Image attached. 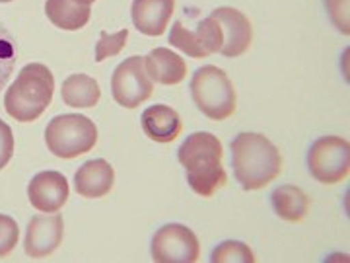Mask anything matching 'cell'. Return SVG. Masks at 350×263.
Segmentation results:
<instances>
[{
    "label": "cell",
    "mask_w": 350,
    "mask_h": 263,
    "mask_svg": "<svg viewBox=\"0 0 350 263\" xmlns=\"http://www.w3.org/2000/svg\"><path fill=\"white\" fill-rule=\"evenodd\" d=\"M177 158L187 172L191 189L202 195L213 197L218 189L226 186V170L222 166V142L213 133H193L179 147Z\"/></svg>",
    "instance_id": "obj_1"
},
{
    "label": "cell",
    "mask_w": 350,
    "mask_h": 263,
    "mask_svg": "<svg viewBox=\"0 0 350 263\" xmlns=\"http://www.w3.org/2000/svg\"><path fill=\"white\" fill-rule=\"evenodd\" d=\"M230 147L234 175L245 191L265 188L280 174V152L265 135L239 133Z\"/></svg>",
    "instance_id": "obj_2"
},
{
    "label": "cell",
    "mask_w": 350,
    "mask_h": 263,
    "mask_svg": "<svg viewBox=\"0 0 350 263\" xmlns=\"http://www.w3.org/2000/svg\"><path fill=\"white\" fill-rule=\"evenodd\" d=\"M53 90L55 78L45 64H25L12 86L6 90L4 110L20 123H31L49 108Z\"/></svg>",
    "instance_id": "obj_3"
},
{
    "label": "cell",
    "mask_w": 350,
    "mask_h": 263,
    "mask_svg": "<svg viewBox=\"0 0 350 263\" xmlns=\"http://www.w3.org/2000/svg\"><path fill=\"white\" fill-rule=\"evenodd\" d=\"M191 96L208 119L224 121L236 112V90L222 68L204 64L191 78Z\"/></svg>",
    "instance_id": "obj_4"
},
{
    "label": "cell",
    "mask_w": 350,
    "mask_h": 263,
    "mask_svg": "<svg viewBox=\"0 0 350 263\" xmlns=\"http://www.w3.org/2000/svg\"><path fill=\"white\" fill-rule=\"evenodd\" d=\"M45 142L53 156L70 160L90 152L98 142V127L80 113H64L49 121L45 129Z\"/></svg>",
    "instance_id": "obj_5"
},
{
    "label": "cell",
    "mask_w": 350,
    "mask_h": 263,
    "mask_svg": "<svg viewBox=\"0 0 350 263\" xmlns=\"http://www.w3.org/2000/svg\"><path fill=\"white\" fill-rule=\"evenodd\" d=\"M308 168L310 174L325 186L342 181L350 170L349 140L333 135L319 137L308 152Z\"/></svg>",
    "instance_id": "obj_6"
},
{
    "label": "cell",
    "mask_w": 350,
    "mask_h": 263,
    "mask_svg": "<svg viewBox=\"0 0 350 263\" xmlns=\"http://www.w3.org/2000/svg\"><path fill=\"white\" fill-rule=\"evenodd\" d=\"M111 94L119 105L135 110L154 94V82L146 75L142 57H129L115 68L111 76Z\"/></svg>",
    "instance_id": "obj_7"
},
{
    "label": "cell",
    "mask_w": 350,
    "mask_h": 263,
    "mask_svg": "<svg viewBox=\"0 0 350 263\" xmlns=\"http://www.w3.org/2000/svg\"><path fill=\"white\" fill-rule=\"evenodd\" d=\"M152 260L160 263H193L199 260V238L185 225L162 226L152 236Z\"/></svg>",
    "instance_id": "obj_8"
},
{
    "label": "cell",
    "mask_w": 350,
    "mask_h": 263,
    "mask_svg": "<svg viewBox=\"0 0 350 263\" xmlns=\"http://www.w3.org/2000/svg\"><path fill=\"white\" fill-rule=\"evenodd\" d=\"M64 223L61 214H36L31 216L25 232L24 248L29 258H45L61 246Z\"/></svg>",
    "instance_id": "obj_9"
},
{
    "label": "cell",
    "mask_w": 350,
    "mask_h": 263,
    "mask_svg": "<svg viewBox=\"0 0 350 263\" xmlns=\"http://www.w3.org/2000/svg\"><path fill=\"white\" fill-rule=\"evenodd\" d=\"M29 203L43 213H57L68 201V179L61 172L47 170L31 177L27 186Z\"/></svg>",
    "instance_id": "obj_10"
},
{
    "label": "cell",
    "mask_w": 350,
    "mask_h": 263,
    "mask_svg": "<svg viewBox=\"0 0 350 263\" xmlns=\"http://www.w3.org/2000/svg\"><path fill=\"white\" fill-rule=\"evenodd\" d=\"M213 16L218 20L222 34H224V47L220 51V55L239 57L250 49L253 29H251L250 20L245 14L239 12L236 8H230V6H222V8L214 10Z\"/></svg>",
    "instance_id": "obj_11"
},
{
    "label": "cell",
    "mask_w": 350,
    "mask_h": 263,
    "mask_svg": "<svg viewBox=\"0 0 350 263\" xmlns=\"http://www.w3.org/2000/svg\"><path fill=\"white\" fill-rule=\"evenodd\" d=\"M175 0H133L131 18L140 34L158 38L174 16Z\"/></svg>",
    "instance_id": "obj_12"
},
{
    "label": "cell",
    "mask_w": 350,
    "mask_h": 263,
    "mask_svg": "<svg viewBox=\"0 0 350 263\" xmlns=\"http://www.w3.org/2000/svg\"><path fill=\"white\" fill-rule=\"evenodd\" d=\"M115 172L113 166L103 158L88 160L75 174V189L78 195L86 199H100L105 197L113 189Z\"/></svg>",
    "instance_id": "obj_13"
},
{
    "label": "cell",
    "mask_w": 350,
    "mask_h": 263,
    "mask_svg": "<svg viewBox=\"0 0 350 263\" xmlns=\"http://www.w3.org/2000/svg\"><path fill=\"white\" fill-rule=\"evenodd\" d=\"M144 68L152 82H160L165 86L179 84L187 76V63L165 47H156L144 57Z\"/></svg>",
    "instance_id": "obj_14"
},
{
    "label": "cell",
    "mask_w": 350,
    "mask_h": 263,
    "mask_svg": "<svg viewBox=\"0 0 350 263\" xmlns=\"http://www.w3.org/2000/svg\"><path fill=\"white\" fill-rule=\"evenodd\" d=\"M181 129H183L181 117L170 105L156 103L142 112V131L146 137L156 142H162V145L174 142L175 138L179 137Z\"/></svg>",
    "instance_id": "obj_15"
},
{
    "label": "cell",
    "mask_w": 350,
    "mask_h": 263,
    "mask_svg": "<svg viewBox=\"0 0 350 263\" xmlns=\"http://www.w3.org/2000/svg\"><path fill=\"white\" fill-rule=\"evenodd\" d=\"M45 14L49 22L64 32H76L90 22L92 2L90 0H47Z\"/></svg>",
    "instance_id": "obj_16"
},
{
    "label": "cell",
    "mask_w": 350,
    "mask_h": 263,
    "mask_svg": "<svg viewBox=\"0 0 350 263\" xmlns=\"http://www.w3.org/2000/svg\"><path fill=\"white\" fill-rule=\"evenodd\" d=\"M275 213L288 223H298L310 211V197L296 186H280L271 193Z\"/></svg>",
    "instance_id": "obj_17"
},
{
    "label": "cell",
    "mask_w": 350,
    "mask_h": 263,
    "mask_svg": "<svg viewBox=\"0 0 350 263\" xmlns=\"http://www.w3.org/2000/svg\"><path fill=\"white\" fill-rule=\"evenodd\" d=\"M63 101L70 108H94L101 98L100 84L88 75H70L61 86Z\"/></svg>",
    "instance_id": "obj_18"
},
{
    "label": "cell",
    "mask_w": 350,
    "mask_h": 263,
    "mask_svg": "<svg viewBox=\"0 0 350 263\" xmlns=\"http://www.w3.org/2000/svg\"><path fill=\"white\" fill-rule=\"evenodd\" d=\"M18 59V43L8 32V27L0 24V90L8 84Z\"/></svg>",
    "instance_id": "obj_19"
},
{
    "label": "cell",
    "mask_w": 350,
    "mask_h": 263,
    "mask_svg": "<svg viewBox=\"0 0 350 263\" xmlns=\"http://www.w3.org/2000/svg\"><path fill=\"white\" fill-rule=\"evenodd\" d=\"M170 45L172 47H177L179 51H183V53H187L189 57H193V59H204L206 55H204V51L200 47V41L197 38V32H191L187 29L181 20H177L172 27V32H170Z\"/></svg>",
    "instance_id": "obj_20"
},
{
    "label": "cell",
    "mask_w": 350,
    "mask_h": 263,
    "mask_svg": "<svg viewBox=\"0 0 350 263\" xmlns=\"http://www.w3.org/2000/svg\"><path fill=\"white\" fill-rule=\"evenodd\" d=\"M211 262L214 263H253L255 255L247 244L238 240H226L214 248Z\"/></svg>",
    "instance_id": "obj_21"
},
{
    "label": "cell",
    "mask_w": 350,
    "mask_h": 263,
    "mask_svg": "<svg viewBox=\"0 0 350 263\" xmlns=\"http://www.w3.org/2000/svg\"><path fill=\"white\" fill-rule=\"evenodd\" d=\"M197 38L200 41V47L204 51V55H213V53H220L224 47V34L222 27L218 24V20L213 14L204 20H200L197 25Z\"/></svg>",
    "instance_id": "obj_22"
},
{
    "label": "cell",
    "mask_w": 350,
    "mask_h": 263,
    "mask_svg": "<svg viewBox=\"0 0 350 263\" xmlns=\"http://www.w3.org/2000/svg\"><path fill=\"white\" fill-rule=\"evenodd\" d=\"M126 39H129V32L121 29L117 34H107V32H101L100 41L96 45V63H101L109 57L119 55L123 47H125Z\"/></svg>",
    "instance_id": "obj_23"
},
{
    "label": "cell",
    "mask_w": 350,
    "mask_h": 263,
    "mask_svg": "<svg viewBox=\"0 0 350 263\" xmlns=\"http://www.w3.org/2000/svg\"><path fill=\"white\" fill-rule=\"evenodd\" d=\"M20 236L18 223L8 214H0V258L8 255L16 248Z\"/></svg>",
    "instance_id": "obj_24"
},
{
    "label": "cell",
    "mask_w": 350,
    "mask_h": 263,
    "mask_svg": "<svg viewBox=\"0 0 350 263\" xmlns=\"http://www.w3.org/2000/svg\"><path fill=\"white\" fill-rule=\"evenodd\" d=\"M325 8L329 12L331 22L337 25L338 32H342L345 36L350 34V8L349 0H325Z\"/></svg>",
    "instance_id": "obj_25"
},
{
    "label": "cell",
    "mask_w": 350,
    "mask_h": 263,
    "mask_svg": "<svg viewBox=\"0 0 350 263\" xmlns=\"http://www.w3.org/2000/svg\"><path fill=\"white\" fill-rule=\"evenodd\" d=\"M14 156V135L12 129L0 119V170L10 162Z\"/></svg>",
    "instance_id": "obj_26"
},
{
    "label": "cell",
    "mask_w": 350,
    "mask_h": 263,
    "mask_svg": "<svg viewBox=\"0 0 350 263\" xmlns=\"http://www.w3.org/2000/svg\"><path fill=\"white\" fill-rule=\"evenodd\" d=\"M0 2H12V0H0Z\"/></svg>",
    "instance_id": "obj_27"
},
{
    "label": "cell",
    "mask_w": 350,
    "mask_h": 263,
    "mask_svg": "<svg viewBox=\"0 0 350 263\" xmlns=\"http://www.w3.org/2000/svg\"><path fill=\"white\" fill-rule=\"evenodd\" d=\"M90 2H96V0H90Z\"/></svg>",
    "instance_id": "obj_28"
}]
</instances>
